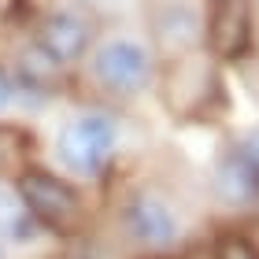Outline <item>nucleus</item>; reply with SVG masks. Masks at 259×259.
I'll return each instance as SVG.
<instances>
[{
	"mask_svg": "<svg viewBox=\"0 0 259 259\" xmlns=\"http://www.w3.org/2000/svg\"><path fill=\"white\" fill-rule=\"evenodd\" d=\"M119 119L104 108H85L70 119L52 141V156L67 178L100 182L119 156Z\"/></svg>",
	"mask_w": 259,
	"mask_h": 259,
	"instance_id": "nucleus-1",
	"label": "nucleus"
},
{
	"mask_svg": "<svg viewBox=\"0 0 259 259\" xmlns=\"http://www.w3.org/2000/svg\"><path fill=\"white\" fill-rule=\"evenodd\" d=\"M15 193L22 204L30 207V215L41 222L45 233H78L85 230V200H81L78 185L67 174H56L52 167L41 163H26L15 174Z\"/></svg>",
	"mask_w": 259,
	"mask_h": 259,
	"instance_id": "nucleus-2",
	"label": "nucleus"
},
{
	"mask_svg": "<svg viewBox=\"0 0 259 259\" xmlns=\"http://www.w3.org/2000/svg\"><path fill=\"white\" fill-rule=\"evenodd\" d=\"M89 78L104 97L111 100H134L141 97L152 78H156V60L152 49L137 37H108L89 56Z\"/></svg>",
	"mask_w": 259,
	"mask_h": 259,
	"instance_id": "nucleus-3",
	"label": "nucleus"
},
{
	"mask_svg": "<svg viewBox=\"0 0 259 259\" xmlns=\"http://www.w3.org/2000/svg\"><path fill=\"white\" fill-rule=\"evenodd\" d=\"M119 230L137 252H148V255H163L178 248L182 241V219L174 211L170 196H163L152 185H141V189L122 196Z\"/></svg>",
	"mask_w": 259,
	"mask_h": 259,
	"instance_id": "nucleus-4",
	"label": "nucleus"
},
{
	"mask_svg": "<svg viewBox=\"0 0 259 259\" xmlns=\"http://www.w3.org/2000/svg\"><path fill=\"white\" fill-rule=\"evenodd\" d=\"M93 26L85 15L70 8H52L37 19V52L45 60H52L56 67H70L89 52Z\"/></svg>",
	"mask_w": 259,
	"mask_h": 259,
	"instance_id": "nucleus-5",
	"label": "nucleus"
},
{
	"mask_svg": "<svg viewBox=\"0 0 259 259\" xmlns=\"http://www.w3.org/2000/svg\"><path fill=\"white\" fill-rule=\"evenodd\" d=\"M204 41L219 60H241L252 49V4L248 0H211Z\"/></svg>",
	"mask_w": 259,
	"mask_h": 259,
	"instance_id": "nucleus-6",
	"label": "nucleus"
},
{
	"mask_svg": "<svg viewBox=\"0 0 259 259\" xmlns=\"http://www.w3.org/2000/svg\"><path fill=\"white\" fill-rule=\"evenodd\" d=\"M215 193L230 207H252L259 204V163L244 156V148H230L215 167Z\"/></svg>",
	"mask_w": 259,
	"mask_h": 259,
	"instance_id": "nucleus-7",
	"label": "nucleus"
},
{
	"mask_svg": "<svg viewBox=\"0 0 259 259\" xmlns=\"http://www.w3.org/2000/svg\"><path fill=\"white\" fill-rule=\"evenodd\" d=\"M45 237L41 222L30 215V207L22 204L15 185L0 182V244H37Z\"/></svg>",
	"mask_w": 259,
	"mask_h": 259,
	"instance_id": "nucleus-8",
	"label": "nucleus"
},
{
	"mask_svg": "<svg viewBox=\"0 0 259 259\" xmlns=\"http://www.w3.org/2000/svg\"><path fill=\"white\" fill-rule=\"evenodd\" d=\"M178 33V49H182V56H189V49L196 45V37H200V22H196V15L189 8H167V11H159V19H156V37L159 33Z\"/></svg>",
	"mask_w": 259,
	"mask_h": 259,
	"instance_id": "nucleus-9",
	"label": "nucleus"
},
{
	"mask_svg": "<svg viewBox=\"0 0 259 259\" xmlns=\"http://www.w3.org/2000/svg\"><path fill=\"white\" fill-rule=\"evenodd\" d=\"M22 167H26V134L0 126V178L19 174Z\"/></svg>",
	"mask_w": 259,
	"mask_h": 259,
	"instance_id": "nucleus-10",
	"label": "nucleus"
},
{
	"mask_svg": "<svg viewBox=\"0 0 259 259\" xmlns=\"http://www.w3.org/2000/svg\"><path fill=\"white\" fill-rule=\"evenodd\" d=\"M19 108V89H15V70L0 63V115Z\"/></svg>",
	"mask_w": 259,
	"mask_h": 259,
	"instance_id": "nucleus-11",
	"label": "nucleus"
},
{
	"mask_svg": "<svg viewBox=\"0 0 259 259\" xmlns=\"http://www.w3.org/2000/svg\"><path fill=\"white\" fill-rule=\"evenodd\" d=\"M215 259H259V252H255L244 237H222Z\"/></svg>",
	"mask_w": 259,
	"mask_h": 259,
	"instance_id": "nucleus-12",
	"label": "nucleus"
},
{
	"mask_svg": "<svg viewBox=\"0 0 259 259\" xmlns=\"http://www.w3.org/2000/svg\"><path fill=\"white\" fill-rule=\"evenodd\" d=\"M241 148H244V156H248L252 163H259V130H255V134H252L248 141H244V145H241Z\"/></svg>",
	"mask_w": 259,
	"mask_h": 259,
	"instance_id": "nucleus-13",
	"label": "nucleus"
},
{
	"mask_svg": "<svg viewBox=\"0 0 259 259\" xmlns=\"http://www.w3.org/2000/svg\"><path fill=\"white\" fill-rule=\"evenodd\" d=\"M0 259H11V255H8V244H0Z\"/></svg>",
	"mask_w": 259,
	"mask_h": 259,
	"instance_id": "nucleus-14",
	"label": "nucleus"
}]
</instances>
